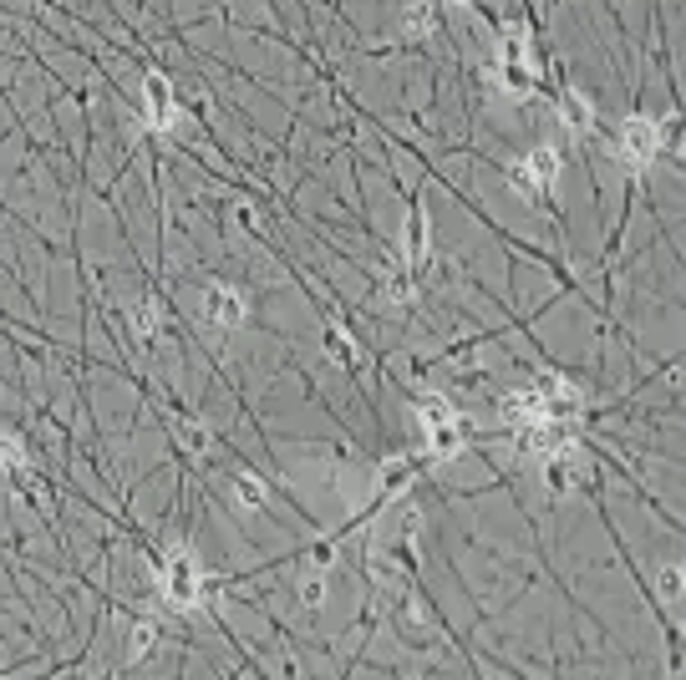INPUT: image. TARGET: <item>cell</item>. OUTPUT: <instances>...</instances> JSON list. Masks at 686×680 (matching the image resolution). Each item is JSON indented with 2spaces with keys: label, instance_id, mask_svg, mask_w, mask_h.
<instances>
[{
  "label": "cell",
  "instance_id": "obj_1",
  "mask_svg": "<svg viewBox=\"0 0 686 680\" xmlns=\"http://www.w3.org/2000/svg\"><path fill=\"white\" fill-rule=\"evenodd\" d=\"M417 427H423V452L433 462H453L468 447V427H462V417L448 406L443 392L417 396Z\"/></svg>",
  "mask_w": 686,
  "mask_h": 680
},
{
  "label": "cell",
  "instance_id": "obj_2",
  "mask_svg": "<svg viewBox=\"0 0 686 680\" xmlns=\"http://www.w3.org/2000/svg\"><path fill=\"white\" fill-rule=\"evenodd\" d=\"M214 589V579L204 574V563H198V553L188 549V544H173L168 559H163V600L178 610V615H188V610H198L204 604V594Z\"/></svg>",
  "mask_w": 686,
  "mask_h": 680
},
{
  "label": "cell",
  "instance_id": "obj_3",
  "mask_svg": "<svg viewBox=\"0 0 686 680\" xmlns=\"http://www.w3.org/2000/svg\"><path fill=\"white\" fill-rule=\"evenodd\" d=\"M559 168H565V157H559L555 143H534L524 157H519L514 168H509V184L529 198V204H555V188H559Z\"/></svg>",
  "mask_w": 686,
  "mask_h": 680
},
{
  "label": "cell",
  "instance_id": "obj_4",
  "mask_svg": "<svg viewBox=\"0 0 686 680\" xmlns=\"http://www.w3.org/2000/svg\"><path fill=\"white\" fill-rule=\"evenodd\" d=\"M610 153L621 157L631 173H646L651 163L666 153V122H651V118H641V112H631V118L616 128V138H610Z\"/></svg>",
  "mask_w": 686,
  "mask_h": 680
},
{
  "label": "cell",
  "instance_id": "obj_5",
  "mask_svg": "<svg viewBox=\"0 0 686 680\" xmlns=\"http://www.w3.org/2000/svg\"><path fill=\"white\" fill-rule=\"evenodd\" d=\"M194 310H198V320H204L214 336H229V330L244 326V315H250V300H244V289L229 285V279H209V285H198Z\"/></svg>",
  "mask_w": 686,
  "mask_h": 680
},
{
  "label": "cell",
  "instance_id": "obj_6",
  "mask_svg": "<svg viewBox=\"0 0 686 680\" xmlns=\"http://www.w3.org/2000/svg\"><path fill=\"white\" fill-rule=\"evenodd\" d=\"M143 112H148V128H153V132H168L173 122H178L173 87H168V77H159V72H148V77H143Z\"/></svg>",
  "mask_w": 686,
  "mask_h": 680
},
{
  "label": "cell",
  "instance_id": "obj_7",
  "mask_svg": "<svg viewBox=\"0 0 686 680\" xmlns=\"http://www.w3.org/2000/svg\"><path fill=\"white\" fill-rule=\"evenodd\" d=\"M555 122L569 132V138H590L595 132V102L585 92H575V87H565V92L555 97Z\"/></svg>",
  "mask_w": 686,
  "mask_h": 680
},
{
  "label": "cell",
  "instance_id": "obj_8",
  "mask_svg": "<svg viewBox=\"0 0 686 680\" xmlns=\"http://www.w3.org/2000/svg\"><path fill=\"white\" fill-rule=\"evenodd\" d=\"M229 503H235V513H244V518H254V513L270 503V493H264L260 478H250V472H229Z\"/></svg>",
  "mask_w": 686,
  "mask_h": 680
},
{
  "label": "cell",
  "instance_id": "obj_9",
  "mask_svg": "<svg viewBox=\"0 0 686 680\" xmlns=\"http://www.w3.org/2000/svg\"><path fill=\"white\" fill-rule=\"evenodd\" d=\"M433 31H437V6L433 0H412L407 11H402V36L423 41V36H433Z\"/></svg>",
  "mask_w": 686,
  "mask_h": 680
},
{
  "label": "cell",
  "instance_id": "obj_10",
  "mask_svg": "<svg viewBox=\"0 0 686 680\" xmlns=\"http://www.w3.org/2000/svg\"><path fill=\"white\" fill-rule=\"evenodd\" d=\"M128 320H132V336L138 340H153L159 336V300H132Z\"/></svg>",
  "mask_w": 686,
  "mask_h": 680
},
{
  "label": "cell",
  "instance_id": "obj_11",
  "mask_svg": "<svg viewBox=\"0 0 686 680\" xmlns=\"http://www.w3.org/2000/svg\"><path fill=\"white\" fill-rule=\"evenodd\" d=\"M326 351L336 355V361H341L346 371H357V366H361V351H357V340L346 336L341 326H330V330H326Z\"/></svg>",
  "mask_w": 686,
  "mask_h": 680
},
{
  "label": "cell",
  "instance_id": "obj_12",
  "mask_svg": "<svg viewBox=\"0 0 686 680\" xmlns=\"http://www.w3.org/2000/svg\"><path fill=\"white\" fill-rule=\"evenodd\" d=\"M153 645H159V625H153V619H138V625H132V640H128V660H143Z\"/></svg>",
  "mask_w": 686,
  "mask_h": 680
},
{
  "label": "cell",
  "instance_id": "obj_13",
  "mask_svg": "<svg viewBox=\"0 0 686 680\" xmlns=\"http://www.w3.org/2000/svg\"><path fill=\"white\" fill-rule=\"evenodd\" d=\"M178 437H184V447H188V458H209L214 452V437L198 427V421H178Z\"/></svg>",
  "mask_w": 686,
  "mask_h": 680
},
{
  "label": "cell",
  "instance_id": "obj_14",
  "mask_svg": "<svg viewBox=\"0 0 686 680\" xmlns=\"http://www.w3.org/2000/svg\"><path fill=\"white\" fill-rule=\"evenodd\" d=\"M656 594H661V604H666V610H676V604H682V563H666V569H661Z\"/></svg>",
  "mask_w": 686,
  "mask_h": 680
},
{
  "label": "cell",
  "instance_id": "obj_15",
  "mask_svg": "<svg viewBox=\"0 0 686 680\" xmlns=\"http://www.w3.org/2000/svg\"><path fill=\"white\" fill-rule=\"evenodd\" d=\"M320 600H326V574H320V569H305L301 574V604L305 610H320Z\"/></svg>",
  "mask_w": 686,
  "mask_h": 680
},
{
  "label": "cell",
  "instance_id": "obj_16",
  "mask_svg": "<svg viewBox=\"0 0 686 680\" xmlns=\"http://www.w3.org/2000/svg\"><path fill=\"white\" fill-rule=\"evenodd\" d=\"M462 6H468V0H462Z\"/></svg>",
  "mask_w": 686,
  "mask_h": 680
}]
</instances>
